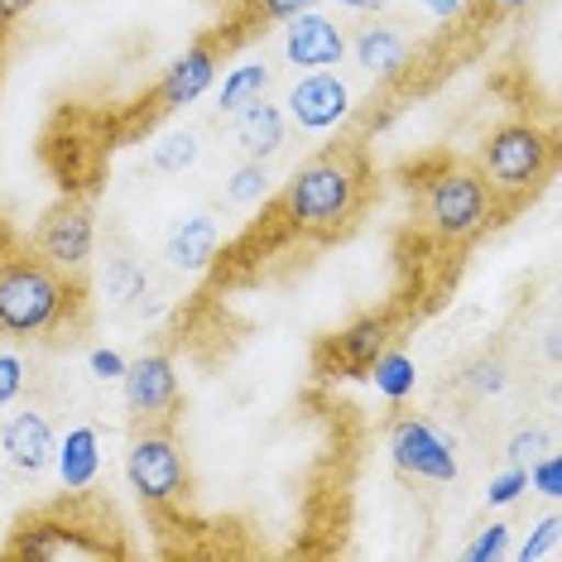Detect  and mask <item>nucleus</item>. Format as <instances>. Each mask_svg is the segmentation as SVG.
<instances>
[{"label": "nucleus", "instance_id": "nucleus-25", "mask_svg": "<svg viewBox=\"0 0 562 562\" xmlns=\"http://www.w3.org/2000/svg\"><path fill=\"white\" fill-rule=\"evenodd\" d=\"M106 289H111V299H139L145 293V270H135L131 260H116L111 265V274H106Z\"/></svg>", "mask_w": 562, "mask_h": 562}, {"label": "nucleus", "instance_id": "nucleus-14", "mask_svg": "<svg viewBox=\"0 0 562 562\" xmlns=\"http://www.w3.org/2000/svg\"><path fill=\"white\" fill-rule=\"evenodd\" d=\"M0 447H5L10 467L24 471V476H40V471L54 462V428H48L44 414H34V408H24V414H15L5 424V432H0Z\"/></svg>", "mask_w": 562, "mask_h": 562}, {"label": "nucleus", "instance_id": "nucleus-2", "mask_svg": "<svg viewBox=\"0 0 562 562\" xmlns=\"http://www.w3.org/2000/svg\"><path fill=\"white\" fill-rule=\"evenodd\" d=\"M131 553L116 505L87 485H68L54 501L24 509L0 548L5 562H125Z\"/></svg>", "mask_w": 562, "mask_h": 562}, {"label": "nucleus", "instance_id": "nucleus-3", "mask_svg": "<svg viewBox=\"0 0 562 562\" xmlns=\"http://www.w3.org/2000/svg\"><path fill=\"white\" fill-rule=\"evenodd\" d=\"M370 198H375V164L356 139H347V145H323L313 159L293 169L284 198H279V216L299 236L327 246V240L356 232Z\"/></svg>", "mask_w": 562, "mask_h": 562}, {"label": "nucleus", "instance_id": "nucleus-30", "mask_svg": "<svg viewBox=\"0 0 562 562\" xmlns=\"http://www.w3.org/2000/svg\"><path fill=\"white\" fill-rule=\"evenodd\" d=\"M24 385V361L20 356H0V404H10Z\"/></svg>", "mask_w": 562, "mask_h": 562}, {"label": "nucleus", "instance_id": "nucleus-27", "mask_svg": "<svg viewBox=\"0 0 562 562\" xmlns=\"http://www.w3.org/2000/svg\"><path fill=\"white\" fill-rule=\"evenodd\" d=\"M558 529H562V519H558V515H548V519L539 524V533H533V539L519 548V558L529 562V558H548V553H558Z\"/></svg>", "mask_w": 562, "mask_h": 562}, {"label": "nucleus", "instance_id": "nucleus-36", "mask_svg": "<svg viewBox=\"0 0 562 562\" xmlns=\"http://www.w3.org/2000/svg\"><path fill=\"white\" fill-rule=\"evenodd\" d=\"M424 5H432V10H438V15H452V10H457V0H424Z\"/></svg>", "mask_w": 562, "mask_h": 562}, {"label": "nucleus", "instance_id": "nucleus-7", "mask_svg": "<svg viewBox=\"0 0 562 562\" xmlns=\"http://www.w3.org/2000/svg\"><path fill=\"white\" fill-rule=\"evenodd\" d=\"M125 476H131L135 495L145 501L149 515H164V509H188V501H193V471H188V457H183V447H178L173 428L131 432Z\"/></svg>", "mask_w": 562, "mask_h": 562}, {"label": "nucleus", "instance_id": "nucleus-9", "mask_svg": "<svg viewBox=\"0 0 562 562\" xmlns=\"http://www.w3.org/2000/svg\"><path fill=\"white\" fill-rule=\"evenodd\" d=\"M92 240H97L92 193H63L54 207L40 216V226H34V250H40L48 265L68 270V274H87Z\"/></svg>", "mask_w": 562, "mask_h": 562}, {"label": "nucleus", "instance_id": "nucleus-23", "mask_svg": "<svg viewBox=\"0 0 562 562\" xmlns=\"http://www.w3.org/2000/svg\"><path fill=\"white\" fill-rule=\"evenodd\" d=\"M543 452H553V432L548 428H524L509 438V467H533Z\"/></svg>", "mask_w": 562, "mask_h": 562}, {"label": "nucleus", "instance_id": "nucleus-34", "mask_svg": "<svg viewBox=\"0 0 562 562\" xmlns=\"http://www.w3.org/2000/svg\"><path fill=\"white\" fill-rule=\"evenodd\" d=\"M337 5H347V10H380L385 0H337Z\"/></svg>", "mask_w": 562, "mask_h": 562}, {"label": "nucleus", "instance_id": "nucleus-33", "mask_svg": "<svg viewBox=\"0 0 562 562\" xmlns=\"http://www.w3.org/2000/svg\"><path fill=\"white\" fill-rule=\"evenodd\" d=\"M30 5H40V0H0V20H5V24H15V20L24 15V10H30Z\"/></svg>", "mask_w": 562, "mask_h": 562}, {"label": "nucleus", "instance_id": "nucleus-31", "mask_svg": "<svg viewBox=\"0 0 562 562\" xmlns=\"http://www.w3.org/2000/svg\"><path fill=\"white\" fill-rule=\"evenodd\" d=\"M524 5H533V0H471V10H476V15H491V20L515 15V10H524Z\"/></svg>", "mask_w": 562, "mask_h": 562}, {"label": "nucleus", "instance_id": "nucleus-18", "mask_svg": "<svg viewBox=\"0 0 562 562\" xmlns=\"http://www.w3.org/2000/svg\"><path fill=\"white\" fill-rule=\"evenodd\" d=\"M356 58H361V68L380 72V78H394L408 63V34L400 24H366L356 34Z\"/></svg>", "mask_w": 562, "mask_h": 562}, {"label": "nucleus", "instance_id": "nucleus-13", "mask_svg": "<svg viewBox=\"0 0 562 562\" xmlns=\"http://www.w3.org/2000/svg\"><path fill=\"white\" fill-rule=\"evenodd\" d=\"M351 97H347V82L331 78V72H313L303 78L299 87L289 92V116L303 125V131H323V125H337L347 116Z\"/></svg>", "mask_w": 562, "mask_h": 562}, {"label": "nucleus", "instance_id": "nucleus-1", "mask_svg": "<svg viewBox=\"0 0 562 562\" xmlns=\"http://www.w3.org/2000/svg\"><path fill=\"white\" fill-rule=\"evenodd\" d=\"M87 327V274L48 265L0 222V337L72 341Z\"/></svg>", "mask_w": 562, "mask_h": 562}, {"label": "nucleus", "instance_id": "nucleus-19", "mask_svg": "<svg viewBox=\"0 0 562 562\" xmlns=\"http://www.w3.org/2000/svg\"><path fill=\"white\" fill-rule=\"evenodd\" d=\"M97 428H72L68 442L58 452V471H63V485H92L97 481Z\"/></svg>", "mask_w": 562, "mask_h": 562}, {"label": "nucleus", "instance_id": "nucleus-24", "mask_svg": "<svg viewBox=\"0 0 562 562\" xmlns=\"http://www.w3.org/2000/svg\"><path fill=\"white\" fill-rule=\"evenodd\" d=\"M265 183H270V173H265V159H250L246 169H236L232 188H226V198H232V202H255V198H265Z\"/></svg>", "mask_w": 562, "mask_h": 562}, {"label": "nucleus", "instance_id": "nucleus-26", "mask_svg": "<svg viewBox=\"0 0 562 562\" xmlns=\"http://www.w3.org/2000/svg\"><path fill=\"white\" fill-rule=\"evenodd\" d=\"M505 553H509V529H505V524H491V529H481L476 543H467V562L505 558Z\"/></svg>", "mask_w": 562, "mask_h": 562}, {"label": "nucleus", "instance_id": "nucleus-12", "mask_svg": "<svg viewBox=\"0 0 562 562\" xmlns=\"http://www.w3.org/2000/svg\"><path fill=\"white\" fill-rule=\"evenodd\" d=\"M317 0H232V10H226V20L212 24V40L226 48V54H236L240 44L260 40L270 24H284L293 15H303V10H313Z\"/></svg>", "mask_w": 562, "mask_h": 562}, {"label": "nucleus", "instance_id": "nucleus-20", "mask_svg": "<svg viewBox=\"0 0 562 562\" xmlns=\"http://www.w3.org/2000/svg\"><path fill=\"white\" fill-rule=\"evenodd\" d=\"M265 87H270V68L265 63H250V68H236L232 72V82L222 87V116H236L240 106H250V101H260L265 97Z\"/></svg>", "mask_w": 562, "mask_h": 562}, {"label": "nucleus", "instance_id": "nucleus-15", "mask_svg": "<svg viewBox=\"0 0 562 562\" xmlns=\"http://www.w3.org/2000/svg\"><path fill=\"white\" fill-rule=\"evenodd\" d=\"M284 54H289V63H299V68H331V63H341V54H347V40H341V30L331 20L303 10V15L289 20Z\"/></svg>", "mask_w": 562, "mask_h": 562}, {"label": "nucleus", "instance_id": "nucleus-28", "mask_svg": "<svg viewBox=\"0 0 562 562\" xmlns=\"http://www.w3.org/2000/svg\"><path fill=\"white\" fill-rule=\"evenodd\" d=\"M529 481H539L543 495H562V462H558L553 452H543L539 462L529 467Z\"/></svg>", "mask_w": 562, "mask_h": 562}, {"label": "nucleus", "instance_id": "nucleus-29", "mask_svg": "<svg viewBox=\"0 0 562 562\" xmlns=\"http://www.w3.org/2000/svg\"><path fill=\"white\" fill-rule=\"evenodd\" d=\"M524 485H529V467H509L501 481H491V501L495 505H509L524 491Z\"/></svg>", "mask_w": 562, "mask_h": 562}, {"label": "nucleus", "instance_id": "nucleus-5", "mask_svg": "<svg viewBox=\"0 0 562 562\" xmlns=\"http://www.w3.org/2000/svg\"><path fill=\"white\" fill-rule=\"evenodd\" d=\"M476 169L485 173V183H491L501 222H509L519 207H529V202L553 183V173H558V135H553V125H539V121L495 125V131L481 139V149H476Z\"/></svg>", "mask_w": 562, "mask_h": 562}, {"label": "nucleus", "instance_id": "nucleus-16", "mask_svg": "<svg viewBox=\"0 0 562 562\" xmlns=\"http://www.w3.org/2000/svg\"><path fill=\"white\" fill-rule=\"evenodd\" d=\"M216 246H222V226L212 216H188L169 236V265L173 270H207L216 260Z\"/></svg>", "mask_w": 562, "mask_h": 562}, {"label": "nucleus", "instance_id": "nucleus-21", "mask_svg": "<svg viewBox=\"0 0 562 562\" xmlns=\"http://www.w3.org/2000/svg\"><path fill=\"white\" fill-rule=\"evenodd\" d=\"M370 380H375V385L380 390H385L390 394V400L394 404H400L404 400V394L408 390H414V361H408V356L400 351V347H390L385 356H380V361L375 366H370Z\"/></svg>", "mask_w": 562, "mask_h": 562}, {"label": "nucleus", "instance_id": "nucleus-10", "mask_svg": "<svg viewBox=\"0 0 562 562\" xmlns=\"http://www.w3.org/2000/svg\"><path fill=\"white\" fill-rule=\"evenodd\" d=\"M121 380H125V404H131V432L178 428L183 390H178V370L169 361V351L135 356V361L121 370Z\"/></svg>", "mask_w": 562, "mask_h": 562}, {"label": "nucleus", "instance_id": "nucleus-32", "mask_svg": "<svg viewBox=\"0 0 562 562\" xmlns=\"http://www.w3.org/2000/svg\"><path fill=\"white\" fill-rule=\"evenodd\" d=\"M92 370H97L101 380H116L121 370H125V361H121L116 351H92Z\"/></svg>", "mask_w": 562, "mask_h": 562}, {"label": "nucleus", "instance_id": "nucleus-8", "mask_svg": "<svg viewBox=\"0 0 562 562\" xmlns=\"http://www.w3.org/2000/svg\"><path fill=\"white\" fill-rule=\"evenodd\" d=\"M400 331H404V317L394 308L351 317L341 331L317 341V351H313L317 380H366L380 356L390 347H400Z\"/></svg>", "mask_w": 562, "mask_h": 562}, {"label": "nucleus", "instance_id": "nucleus-22", "mask_svg": "<svg viewBox=\"0 0 562 562\" xmlns=\"http://www.w3.org/2000/svg\"><path fill=\"white\" fill-rule=\"evenodd\" d=\"M198 164V135L183 131V135H169L164 145H155V169L159 173H183Z\"/></svg>", "mask_w": 562, "mask_h": 562}, {"label": "nucleus", "instance_id": "nucleus-11", "mask_svg": "<svg viewBox=\"0 0 562 562\" xmlns=\"http://www.w3.org/2000/svg\"><path fill=\"white\" fill-rule=\"evenodd\" d=\"M390 452L404 471H414V476H424V481L457 476L452 447L432 432V424H424V418L408 414V408H394V418H390Z\"/></svg>", "mask_w": 562, "mask_h": 562}, {"label": "nucleus", "instance_id": "nucleus-17", "mask_svg": "<svg viewBox=\"0 0 562 562\" xmlns=\"http://www.w3.org/2000/svg\"><path fill=\"white\" fill-rule=\"evenodd\" d=\"M236 145L246 149L250 159H270L279 145H284V116L270 101H250V106L236 111Z\"/></svg>", "mask_w": 562, "mask_h": 562}, {"label": "nucleus", "instance_id": "nucleus-4", "mask_svg": "<svg viewBox=\"0 0 562 562\" xmlns=\"http://www.w3.org/2000/svg\"><path fill=\"white\" fill-rule=\"evenodd\" d=\"M408 178V212L414 226L442 246H471L491 226H501L495 212V193L476 169V159H457L438 149V155L418 159L404 169Z\"/></svg>", "mask_w": 562, "mask_h": 562}, {"label": "nucleus", "instance_id": "nucleus-6", "mask_svg": "<svg viewBox=\"0 0 562 562\" xmlns=\"http://www.w3.org/2000/svg\"><path fill=\"white\" fill-rule=\"evenodd\" d=\"M222 58H226V48L216 44L207 30H202L198 40H193V48H188V54L178 58V63H169V68H164V78L135 101V111H125L116 139H139V135L155 131L164 116H173V111L193 106V101L212 87L216 63H222Z\"/></svg>", "mask_w": 562, "mask_h": 562}, {"label": "nucleus", "instance_id": "nucleus-35", "mask_svg": "<svg viewBox=\"0 0 562 562\" xmlns=\"http://www.w3.org/2000/svg\"><path fill=\"white\" fill-rule=\"evenodd\" d=\"M10 30H15V24H5V20H0V68H5V44H10Z\"/></svg>", "mask_w": 562, "mask_h": 562}]
</instances>
